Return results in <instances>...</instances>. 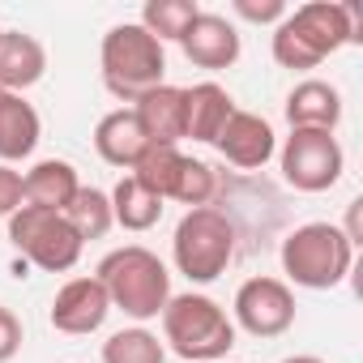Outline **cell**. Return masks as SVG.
Here are the masks:
<instances>
[{
    "label": "cell",
    "instance_id": "6da1fadb",
    "mask_svg": "<svg viewBox=\"0 0 363 363\" xmlns=\"http://www.w3.org/2000/svg\"><path fill=\"white\" fill-rule=\"evenodd\" d=\"M359 18L354 5L342 0H312V5L286 9V18L274 26V60L282 69H316L325 65L333 52H342L346 43H359Z\"/></svg>",
    "mask_w": 363,
    "mask_h": 363
},
{
    "label": "cell",
    "instance_id": "7a4b0ae2",
    "mask_svg": "<svg viewBox=\"0 0 363 363\" xmlns=\"http://www.w3.org/2000/svg\"><path fill=\"white\" fill-rule=\"evenodd\" d=\"M162 346L184 363H223L235 350V320L210 295H171L162 308Z\"/></svg>",
    "mask_w": 363,
    "mask_h": 363
},
{
    "label": "cell",
    "instance_id": "3957f363",
    "mask_svg": "<svg viewBox=\"0 0 363 363\" xmlns=\"http://www.w3.org/2000/svg\"><path fill=\"white\" fill-rule=\"evenodd\" d=\"M94 278L103 282L111 308L124 312V316L137 320V325L162 316V308H167V299H171V274H167V265H162L150 248H141V244L111 248V252L99 261Z\"/></svg>",
    "mask_w": 363,
    "mask_h": 363
},
{
    "label": "cell",
    "instance_id": "277c9868",
    "mask_svg": "<svg viewBox=\"0 0 363 363\" xmlns=\"http://www.w3.org/2000/svg\"><path fill=\"white\" fill-rule=\"evenodd\" d=\"M99 65H103V86L120 99V103H137L141 94L162 86L167 73V52L162 43L141 30L137 22H120L103 35L99 48Z\"/></svg>",
    "mask_w": 363,
    "mask_h": 363
},
{
    "label": "cell",
    "instance_id": "5b68a950",
    "mask_svg": "<svg viewBox=\"0 0 363 363\" xmlns=\"http://www.w3.org/2000/svg\"><path fill=\"white\" fill-rule=\"evenodd\" d=\"M282 274L303 291H333L354 269V244L337 223H303L282 240Z\"/></svg>",
    "mask_w": 363,
    "mask_h": 363
},
{
    "label": "cell",
    "instance_id": "8992f818",
    "mask_svg": "<svg viewBox=\"0 0 363 363\" xmlns=\"http://www.w3.org/2000/svg\"><path fill=\"white\" fill-rule=\"evenodd\" d=\"M171 261L197 286H210L227 274V265L235 261V223L218 210V206H201L189 210L175 223L171 235Z\"/></svg>",
    "mask_w": 363,
    "mask_h": 363
},
{
    "label": "cell",
    "instance_id": "52a82bcc",
    "mask_svg": "<svg viewBox=\"0 0 363 363\" xmlns=\"http://www.w3.org/2000/svg\"><path fill=\"white\" fill-rule=\"evenodd\" d=\"M9 244L30 261L39 265L43 274H65L82 261V235L65 223V214L56 210H35V206H22L13 218H9Z\"/></svg>",
    "mask_w": 363,
    "mask_h": 363
},
{
    "label": "cell",
    "instance_id": "ba28073f",
    "mask_svg": "<svg viewBox=\"0 0 363 363\" xmlns=\"http://www.w3.org/2000/svg\"><path fill=\"white\" fill-rule=\"evenodd\" d=\"M278 162H282V179L295 193H329L346 171L342 141L320 128H291V137L278 150Z\"/></svg>",
    "mask_w": 363,
    "mask_h": 363
},
{
    "label": "cell",
    "instance_id": "9c48e42d",
    "mask_svg": "<svg viewBox=\"0 0 363 363\" xmlns=\"http://www.w3.org/2000/svg\"><path fill=\"white\" fill-rule=\"evenodd\" d=\"M231 320L235 329L252 333V337H282L291 325H295V291L282 282V278H248L240 282L235 291V303H231Z\"/></svg>",
    "mask_w": 363,
    "mask_h": 363
},
{
    "label": "cell",
    "instance_id": "30bf717a",
    "mask_svg": "<svg viewBox=\"0 0 363 363\" xmlns=\"http://www.w3.org/2000/svg\"><path fill=\"white\" fill-rule=\"evenodd\" d=\"M48 316H52V329H60L69 337H90V333H99L107 325L111 299H107V291H103V282L94 274L90 278H69L56 291Z\"/></svg>",
    "mask_w": 363,
    "mask_h": 363
},
{
    "label": "cell",
    "instance_id": "8fae6325",
    "mask_svg": "<svg viewBox=\"0 0 363 363\" xmlns=\"http://www.w3.org/2000/svg\"><path fill=\"white\" fill-rule=\"evenodd\" d=\"M214 145H218V154H223L231 167H240V171H257V167H265V162L278 154L274 124H269L265 116L240 111V107H235V116L227 120V128L218 133Z\"/></svg>",
    "mask_w": 363,
    "mask_h": 363
},
{
    "label": "cell",
    "instance_id": "7c38bea8",
    "mask_svg": "<svg viewBox=\"0 0 363 363\" xmlns=\"http://www.w3.org/2000/svg\"><path fill=\"white\" fill-rule=\"evenodd\" d=\"M179 48H184V56L197 65V69H231L240 60V30L223 18V13H197V22L184 30V39H179Z\"/></svg>",
    "mask_w": 363,
    "mask_h": 363
},
{
    "label": "cell",
    "instance_id": "4fadbf2b",
    "mask_svg": "<svg viewBox=\"0 0 363 363\" xmlns=\"http://www.w3.org/2000/svg\"><path fill=\"white\" fill-rule=\"evenodd\" d=\"M133 116L145 133L150 145H179L184 141V90L179 86H158L133 103Z\"/></svg>",
    "mask_w": 363,
    "mask_h": 363
},
{
    "label": "cell",
    "instance_id": "5bb4252c",
    "mask_svg": "<svg viewBox=\"0 0 363 363\" xmlns=\"http://www.w3.org/2000/svg\"><path fill=\"white\" fill-rule=\"evenodd\" d=\"M39 137H43V120H39L35 103H26V94L0 90V162L13 167V162L30 158Z\"/></svg>",
    "mask_w": 363,
    "mask_h": 363
},
{
    "label": "cell",
    "instance_id": "9a60e30c",
    "mask_svg": "<svg viewBox=\"0 0 363 363\" xmlns=\"http://www.w3.org/2000/svg\"><path fill=\"white\" fill-rule=\"evenodd\" d=\"M48 73V52L35 35L22 30H0V90L26 94L30 86H39Z\"/></svg>",
    "mask_w": 363,
    "mask_h": 363
},
{
    "label": "cell",
    "instance_id": "2e32d148",
    "mask_svg": "<svg viewBox=\"0 0 363 363\" xmlns=\"http://www.w3.org/2000/svg\"><path fill=\"white\" fill-rule=\"evenodd\" d=\"M231 116H235V99L218 82H197L184 90V137L214 145Z\"/></svg>",
    "mask_w": 363,
    "mask_h": 363
},
{
    "label": "cell",
    "instance_id": "e0dca14e",
    "mask_svg": "<svg viewBox=\"0 0 363 363\" xmlns=\"http://www.w3.org/2000/svg\"><path fill=\"white\" fill-rule=\"evenodd\" d=\"M94 150H99L103 162H111V167H120V171H133V167L145 158L150 141H145V133H141L133 107H116V111H107V116L99 120V128H94Z\"/></svg>",
    "mask_w": 363,
    "mask_h": 363
},
{
    "label": "cell",
    "instance_id": "ac0fdd59",
    "mask_svg": "<svg viewBox=\"0 0 363 363\" xmlns=\"http://www.w3.org/2000/svg\"><path fill=\"white\" fill-rule=\"evenodd\" d=\"M286 124L291 128H320V133H337V124H342V94H337V86H329V82H316V77H308V82H299L291 94H286Z\"/></svg>",
    "mask_w": 363,
    "mask_h": 363
},
{
    "label": "cell",
    "instance_id": "d6986e66",
    "mask_svg": "<svg viewBox=\"0 0 363 363\" xmlns=\"http://www.w3.org/2000/svg\"><path fill=\"white\" fill-rule=\"evenodd\" d=\"M77 189H82L77 167L65 162V158H43V162H35V167L22 175L26 206H35V210H56V214H65V206L77 197Z\"/></svg>",
    "mask_w": 363,
    "mask_h": 363
},
{
    "label": "cell",
    "instance_id": "ffe728a7",
    "mask_svg": "<svg viewBox=\"0 0 363 363\" xmlns=\"http://www.w3.org/2000/svg\"><path fill=\"white\" fill-rule=\"evenodd\" d=\"M107 201H111V223L124 227V231H150L162 218V201L145 184H137L133 175L120 179V184L107 193Z\"/></svg>",
    "mask_w": 363,
    "mask_h": 363
},
{
    "label": "cell",
    "instance_id": "44dd1931",
    "mask_svg": "<svg viewBox=\"0 0 363 363\" xmlns=\"http://www.w3.org/2000/svg\"><path fill=\"white\" fill-rule=\"evenodd\" d=\"M201 5L197 0H145V9H141V30H150L158 43H179L184 39V30L197 22Z\"/></svg>",
    "mask_w": 363,
    "mask_h": 363
},
{
    "label": "cell",
    "instance_id": "7402d4cb",
    "mask_svg": "<svg viewBox=\"0 0 363 363\" xmlns=\"http://www.w3.org/2000/svg\"><path fill=\"white\" fill-rule=\"evenodd\" d=\"M65 223L82 235V244L86 240H103L116 223H111V201H107V193H99V189H77V197L65 206Z\"/></svg>",
    "mask_w": 363,
    "mask_h": 363
},
{
    "label": "cell",
    "instance_id": "603a6c76",
    "mask_svg": "<svg viewBox=\"0 0 363 363\" xmlns=\"http://www.w3.org/2000/svg\"><path fill=\"white\" fill-rule=\"evenodd\" d=\"M103 363H167V346H162L158 333H150L145 325L116 329V333L103 342Z\"/></svg>",
    "mask_w": 363,
    "mask_h": 363
},
{
    "label": "cell",
    "instance_id": "cb8c5ba5",
    "mask_svg": "<svg viewBox=\"0 0 363 363\" xmlns=\"http://www.w3.org/2000/svg\"><path fill=\"white\" fill-rule=\"evenodd\" d=\"M235 18H244V22H252V26H278L282 18H286V5L282 0H235Z\"/></svg>",
    "mask_w": 363,
    "mask_h": 363
},
{
    "label": "cell",
    "instance_id": "d4e9b609",
    "mask_svg": "<svg viewBox=\"0 0 363 363\" xmlns=\"http://www.w3.org/2000/svg\"><path fill=\"white\" fill-rule=\"evenodd\" d=\"M22 206H26V193H22V171H13V167L0 162V218L9 223Z\"/></svg>",
    "mask_w": 363,
    "mask_h": 363
},
{
    "label": "cell",
    "instance_id": "484cf974",
    "mask_svg": "<svg viewBox=\"0 0 363 363\" xmlns=\"http://www.w3.org/2000/svg\"><path fill=\"white\" fill-rule=\"evenodd\" d=\"M18 350H22V320L13 316V308L0 303V363L18 359Z\"/></svg>",
    "mask_w": 363,
    "mask_h": 363
},
{
    "label": "cell",
    "instance_id": "4316f807",
    "mask_svg": "<svg viewBox=\"0 0 363 363\" xmlns=\"http://www.w3.org/2000/svg\"><path fill=\"white\" fill-rule=\"evenodd\" d=\"M282 363H325V359H316V354H291V359H282Z\"/></svg>",
    "mask_w": 363,
    "mask_h": 363
}]
</instances>
